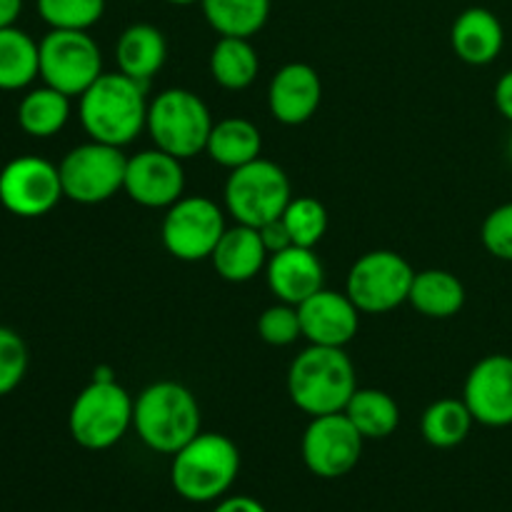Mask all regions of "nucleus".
Here are the masks:
<instances>
[{
  "label": "nucleus",
  "instance_id": "f257e3e1",
  "mask_svg": "<svg viewBox=\"0 0 512 512\" xmlns=\"http://www.w3.org/2000/svg\"><path fill=\"white\" fill-rule=\"evenodd\" d=\"M78 115L90 140L123 148L138 138L148 120L145 85L123 73H103L80 95Z\"/></svg>",
  "mask_w": 512,
  "mask_h": 512
},
{
  "label": "nucleus",
  "instance_id": "f03ea898",
  "mask_svg": "<svg viewBox=\"0 0 512 512\" xmlns=\"http://www.w3.org/2000/svg\"><path fill=\"white\" fill-rule=\"evenodd\" d=\"M355 390V368L343 348L310 345L288 370L290 400L310 418L343 413Z\"/></svg>",
  "mask_w": 512,
  "mask_h": 512
},
{
  "label": "nucleus",
  "instance_id": "7ed1b4c3",
  "mask_svg": "<svg viewBox=\"0 0 512 512\" xmlns=\"http://www.w3.org/2000/svg\"><path fill=\"white\" fill-rule=\"evenodd\" d=\"M133 428L145 448L175 455L200 433V405L185 385L160 380L135 400Z\"/></svg>",
  "mask_w": 512,
  "mask_h": 512
},
{
  "label": "nucleus",
  "instance_id": "20e7f679",
  "mask_svg": "<svg viewBox=\"0 0 512 512\" xmlns=\"http://www.w3.org/2000/svg\"><path fill=\"white\" fill-rule=\"evenodd\" d=\"M240 473V450L228 435L198 433L173 455L170 483L188 503H213Z\"/></svg>",
  "mask_w": 512,
  "mask_h": 512
},
{
  "label": "nucleus",
  "instance_id": "39448f33",
  "mask_svg": "<svg viewBox=\"0 0 512 512\" xmlns=\"http://www.w3.org/2000/svg\"><path fill=\"white\" fill-rule=\"evenodd\" d=\"M135 400L128 390L113 380L100 383L90 380L88 388L78 393L68 413L70 438L85 450H110L123 440L128 428L133 425Z\"/></svg>",
  "mask_w": 512,
  "mask_h": 512
},
{
  "label": "nucleus",
  "instance_id": "423d86ee",
  "mask_svg": "<svg viewBox=\"0 0 512 512\" xmlns=\"http://www.w3.org/2000/svg\"><path fill=\"white\" fill-rule=\"evenodd\" d=\"M213 118L203 100L185 88H168L148 103V128L155 148L188 160L205 150L213 130Z\"/></svg>",
  "mask_w": 512,
  "mask_h": 512
},
{
  "label": "nucleus",
  "instance_id": "0eeeda50",
  "mask_svg": "<svg viewBox=\"0 0 512 512\" xmlns=\"http://www.w3.org/2000/svg\"><path fill=\"white\" fill-rule=\"evenodd\" d=\"M293 200L290 180L273 160H253L243 168L230 170L225 183V208L240 225L260 228L280 218Z\"/></svg>",
  "mask_w": 512,
  "mask_h": 512
},
{
  "label": "nucleus",
  "instance_id": "6e6552de",
  "mask_svg": "<svg viewBox=\"0 0 512 512\" xmlns=\"http://www.w3.org/2000/svg\"><path fill=\"white\" fill-rule=\"evenodd\" d=\"M38 48L40 78L68 98H80L103 75V53L88 30H50Z\"/></svg>",
  "mask_w": 512,
  "mask_h": 512
},
{
  "label": "nucleus",
  "instance_id": "1a4fd4ad",
  "mask_svg": "<svg viewBox=\"0 0 512 512\" xmlns=\"http://www.w3.org/2000/svg\"><path fill=\"white\" fill-rule=\"evenodd\" d=\"M415 270L393 250H373L358 258L345 280V293L360 313L383 315L408 303Z\"/></svg>",
  "mask_w": 512,
  "mask_h": 512
},
{
  "label": "nucleus",
  "instance_id": "9d476101",
  "mask_svg": "<svg viewBox=\"0 0 512 512\" xmlns=\"http://www.w3.org/2000/svg\"><path fill=\"white\" fill-rule=\"evenodd\" d=\"M128 158L115 145L90 143L68 150L60 160V183L65 198L80 205H98L123 190Z\"/></svg>",
  "mask_w": 512,
  "mask_h": 512
},
{
  "label": "nucleus",
  "instance_id": "9b49d317",
  "mask_svg": "<svg viewBox=\"0 0 512 512\" xmlns=\"http://www.w3.org/2000/svg\"><path fill=\"white\" fill-rule=\"evenodd\" d=\"M225 233L223 210L203 195L180 198L168 208L160 228L165 250L185 263H198L213 255Z\"/></svg>",
  "mask_w": 512,
  "mask_h": 512
},
{
  "label": "nucleus",
  "instance_id": "f8f14e48",
  "mask_svg": "<svg viewBox=\"0 0 512 512\" xmlns=\"http://www.w3.org/2000/svg\"><path fill=\"white\" fill-rule=\"evenodd\" d=\"M65 198L60 170L38 155H18L0 170V205L18 218H43Z\"/></svg>",
  "mask_w": 512,
  "mask_h": 512
},
{
  "label": "nucleus",
  "instance_id": "ddd939ff",
  "mask_svg": "<svg viewBox=\"0 0 512 512\" xmlns=\"http://www.w3.org/2000/svg\"><path fill=\"white\" fill-rule=\"evenodd\" d=\"M363 435L345 413L318 415L303 433V463L313 475L335 480L348 475L363 455Z\"/></svg>",
  "mask_w": 512,
  "mask_h": 512
},
{
  "label": "nucleus",
  "instance_id": "4468645a",
  "mask_svg": "<svg viewBox=\"0 0 512 512\" xmlns=\"http://www.w3.org/2000/svg\"><path fill=\"white\" fill-rule=\"evenodd\" d=\"M465 405L475 423L485 428H508L512 425V358L488 355L478 360L465 378Z\"/></svg>",
  "mask_w": 512,
  "mask_h": 512
},
{
  "label": "nucleus",
  "instance_id": "2eb2a0df",
  "mask_svg": "<svg viewBox=\"0 0 512 512\" xmlns=\"http://www.w3.org/2000/svg\"><path fill=\"white\" fill-rule=\"evenodd\" d=\"M123 190L143 208H170L183 198L185 170L180 158L153 148L128 158Z\"/></svg>",
  "mask_w": 512,
  "mask_h": 512
},
{
  "label": "nucleus",
  "instance_id": "dca6fc26",
  "mask_svg": "<svg viewBox=\"0 0 512 512\" xmlns=\"http://www.w3.org/2000/svg\"><path fill=\"white\" fill-rule=\"evenodd\" d=\"M300 330L310 345L323 348H345L358 335L360 310L348 293L318 290L305 303L298 305Z\"/></svg>",
  "mask_w": 512,
  "mask_h": 512
},
{
  "label": "nucleus",
  "instance_id": "f3484780",
  "mask_svg": "<svg viewBox=\"0 0 512 512\" xmlns=\"http://www.w3.org/2000/svg\"><path fill=\"white\" fill-rule=\"evenodd\" d=\"M320 100H323V83L313 65L288 63L270 80L268 108L278 123H308L318 113Z\"/></svg>",
  "mask_w": 512,
  "mask_h": 512
},
{
  "label": "nucleus",
  "instance_id": "a211bd4d",
  "mask_svg": "<svg viewBox=\"0 0 512 512\" xmlns=\"http://www.w3.org/2000/svg\"><path fill=\"white\" fill-rule=\"evenodd\" d=\"M265 278H268V288L280 303H288L298 308L300 303L323 290V263L313 248H300V245H290V248L273 253L265 265Z\"/></svg>",
  "mask_w": 512,
  "mask_h": 512
},
{
  "label": "nucleus",
  "instance_id": "6ab92c4d",
  "mask_svg": "<svg viewBox=\"0 0 512 512\" xmlns=\"http://www.w3.org/2000/svg\"><path fill=\"white\" fill-rule=\"evenodd\" d=\"M450 45L468 65H490L505 45V30L498 15L488 8H465L450 28Z\"/></svg>",
  "mask_w": 512,
  "mask_h": 512
},
{
  "label": "nucleus",
  "instance_id": "aec40b11",
  "mask_svg": "<svg viewBox=\"0 0 512 512\" xmlns=\"http://www.w3.org/2000/svg\"><path fill=\"white\" fill-rule=\"evenodd\" d=\"M268 258L270 253L265 250L258 228L240 223L235 228H225L223 238H220L213 255H210L213 268L228 283H248V280H253L268 265Z\"/></svg>",
  "mask_w": 512,
  "mask_h": 512
},
{
  "label": "nucleus",
  "instance_id": "412c9836",
  "mask_svg": "<svg viewBox=\"0 0 512 512\" xmlns=\"http://www.w3.org/2000/svg\"><path fill=\"white\" fill-rule=\"evenodd\" d=\"M115 60H118L120 73L138 80L140 85H148L168 60V43H165L163 30L150 23L128 25L115 43Z\"/></svg>",
  "mask_w": 512,
  "mask_h": 512
},
{
  "label": "nucleus",
  "instance_id": "4be33fe9",
  "mask_svg": "<svg viewBox=\"0 0 512 512\" xmlns=\"http://www.w3.org/2000/svg\"><path fill=\"white\" fill-rule=\"evenodd\" d=\"M260 150H263V135H260L258 125L250 123L248 118L218 120L210 130L208 145H205L210 160L228 170L243 168V165L258 160Z\"/></svg>",
  "mask_w": 512,
  "mask_h": 512
},
{
  "label": "nucleus",
  "instance_id": "5701e85b",
  "mask_svg": "<svg viewBox=\"0 0 512 512\" xmlns=\"http://www.w3.org/2000/svg\"><path fill=\"white\" fill-rule=\"evenodd\" d=\"M408 303L425 318L448 320L463 310L465 285L460 283L458 275L448 270H423V273H415Z\"/></svg>",
  "mask_w": 512,
  "mask_h": 512
},
{
  "label": "nucleus",
  "instance_id": "b1692460",
  "mask_svg": "<svg viewBox=\"0 0 512 512\" xmlns=\"http://www.w3.org/2000/svg\"><path fill=\"white\" fill-rule=\"evenodd\" d=\"M200 8L220 38H253L270 18V0H200Z\"/></svg>",
  "mask_w": 512,
  "mask_h": 512
},
{
  "label": "nucleus",
  "instance_id": "393cba45",
  "mask_svg": "<svg viewBox=\"0 0 512 512\" xmlns=\"http://www.w3.org/2000/svg\"><path fill=\"white\" fill-rule=\"evenodd\" d=\"M365 440H383L398 430L400 408L385 390L358 388L343 410Z\"/></svg>",
  "mask_w": 512,
  "mask_h": 512
},
{
  "label": "nucleus",
  "instance_id": "a878e982",
  "mask_svg": "<svg viewBox=\"0 0 512 512\" xmlns=\"http://www.w3.org/2000/svg\"><path fill=\"white\" fill-rule=\"evenodd\" d=\"M70 118V98L60 90L43 85L23 95L18 103V125L30 138H53Z\"/></svg>",
  "mask_w": 512,
  "mask_h": 512
},
{
  "label": "nucleus",
  "instance_id": "bb28decb",
  "mask_svg": "<svg viewBox=\"0 0 512 512\" xmlns=\"http://www.w3.org/2000/svg\"><path fill=\"white\" fill-rule=\"evenodd\" d=\"M40 75V48L25 30L0 28V90H23Z\"/></svg>",
  "mask_w": 512,
  "mask_h": 512
},
{
  "label": "nucleus",
  "instance_id": "cd10ccee",
  "mask_svg": "<svg viewBox=\"0 0 512 512\" xmlns=\"http://www.w3.org/2000/svg\"><path fill=\"white\" fill-rule=\"evenodd\" d=\"M260 70L258 50L250 38H220L210 53V75L225 90H245Z\"/></svg>",
  "mask_w": 512,
  "mask_h": 512
},
{
  "label": "nucleus",
  "instance_id": "c85d7f7f",
  "mask_svg": "<svg viewBox=\"0 0 512 512\" xmlns=\"http://www.w3.org/2000/svg\"><path fill=\"white\" fill-rule=\"evenodd\" d=\"M473 423L475 418L468 405H465V400L443 398L425 410L420 430H423V438L428 440V445L450 450L465 443V438L473 430Z\"/></svg>",
  "mask_w": 512,
  "mask_h": 512
},
{
  "label": "nucleus",
  "instance_id": "c756f323",
  "mask_svg": "<svg viewBox=\"0 0 512 512\" xmlns=\"http://www.w3.org/2000/svg\"><path fill=\"white\" fill-rule=\"evenodd\" d=\"M283 223L288 228L293 245L300 248H315L328 230V210L320 200L310 195H300L288 203L283 213Z\"/></svg>",
  "mask_w": 512,
  "mask_h": 512
},
{
  "label": "nucleus",
  "instance_id": "7c9ffc66",
  "mask_svg": "<svg viewBox=\"0 0 512 512\" xmlns=\"http://www.w3.org/2000/svg\"><path fill=\"white\" fill-rule=\"evenodd\" d=\"M50 30H90L105 15V0H35Z\"/></svg>",
  "mask_w": 512,
  "mask_h": 512
},
{
  "label": "nucleus",
  "instance_id": "2f4dec72",
  "mask_svg": "<svg viewBox=\"0 0 512 512\" xmlns=\"http://www.w3.org/2000/svg\"><path fill=\"white\" fill-rule=\"evenodd\" d=\"M28 345L15 330L0 325V398L10 395L28 373Z\"/></svg>",
  "mask_w": 512,
  "mask_h": 512
},
{
  "label": "nucleus",
  "instance_id": "473e14b6",
  "mask_svg": "<svg viewBox=\"0 0 512 512\" xmlns=\"http://www.w3.org/2000/svg\"><path fill=\"white\" fill-rule=\"evenodd\" d=\"M258 335L268 345H275V348L293 345L295 340L303 338L298 308L288 303H275L265 308L263 315L258 318Z\"/></svg>",
  "mask_w": 512,
  "mask_h": 512
},
{
  "label": "nucleus",
  "instance_id": "72a5a7b5",
  "mask_svg": "<svg viewBox=\"0 0 512 512\" xmlns=\"http://www.w3.org/2000/svg\"><path fill=\"white\" fill-rule=\"evenodd\" d=\"M480 240L493 258L512 263V203L490 210L488 218L483 220Z\"/></svg>",
  "mask_w": 512,
  "mask_h": 512
},
{
  "label": "nucleus",
  "instance_id": "f704fd0d",
  "mask_svg": "<svg viewBox=\"0 0 512 512\" xmlns=\"http://www.w3.org/2000/svg\"><path fill=\"white\" fill-rule=\"evenodd\" d=\"M258 233H260V238H263L265 250H268L270 255L280 253V250H285V248H290V245H293L288 228H285V223H283V215H280V218H275V220H270V223L260 225Z\"/></svg>",
  "mask_w": 512,
  "mask_h": 512
},
{
  "label": "nucleus",
  "instance_id": "c9c22d12",
  "mask_svg": "<svg viewBox=\"0 0 512 512\" xmlns=\"http://www.w3.org/2000/svg\"><path fill=\"white\" fill-rule=\"evenodd\" d=\"M495 105H498L500 115L512 123V70L500 75L498 85H495Z\"/></svg>",
  "mask_w": 512,
  "mask_h": 512
},
{
  "label": "nucleus",
  "instance_id": "e433bc0d",
  "mask_svg": "<svg viewBox=\"0 0 512 512\" xmlns=\"http://www.w3.org/2000/svg\"><path fill=\"white\" fill-rule=\"evenodd\" d=\"M213 512H268L263 508V503H258L255 498H248V495H235V498L220 500L218 508Z\"/></svg>",
  "mask_w": 512,
  "mask_h": 512
},
{
  "label": "nucleus",
  "instance_id": "4c0bfd02",
  "mask_svg": "<svg viewBox=\"0 0 512 512\" xmlns=\"http://www.w3.org/2000/svg\"><path fill=\"white\" fill-rule=\"evenodd\" d=\"M20 13H23V0H0V28L18 23Z\"/></svg>",
  "mask_w": 512,
  "mask_h": 512
},
{
  "label": "nucleus",
  "instance_id": "58836bf2",
  "mask_svg": "<svg viewBox=\"0 0 512 512\" xmlns=\"http://www.w3.org/2000/svg\"><path fill=\"white\" fill-rule=\"evenodd\" d=\"M93 380H100V383H113L115 373L108 368V365H100V368H95Z\"/></svg>",
  "mask_w": 512,
  "mask_h": 512
},
{
  "label": "nucleus",
  "instance_id": "ea45409f",
  "mask_svg": "<svg viewBox=\"0 0 512 512\" xmlns=\"http://www.w3.org/2000/svg\"><path fill=\"white\" fill-rule=\"evenodd\" d=\"M165 3H170V5H178V8H188V5H195V3H200V0H165Z\"/></svg>",
  "mask_w": 512,
  "mask_h": 512
},
{
  "label": "nucleus",
  "instance_id": "a19ab883",
  "mask_svg": "<svg viewBox=\"0 0 512 512\" xmlns=\"http://www.w3.org/2000/svg\"><path fill=\"white\" fill-rule=\"evenodd\" d=\"M508 158H510V165H512V135H510V140H508Z\"/></svg>",
  "mask_w": 512,
  "mask_h": 512
}]
</instances>
